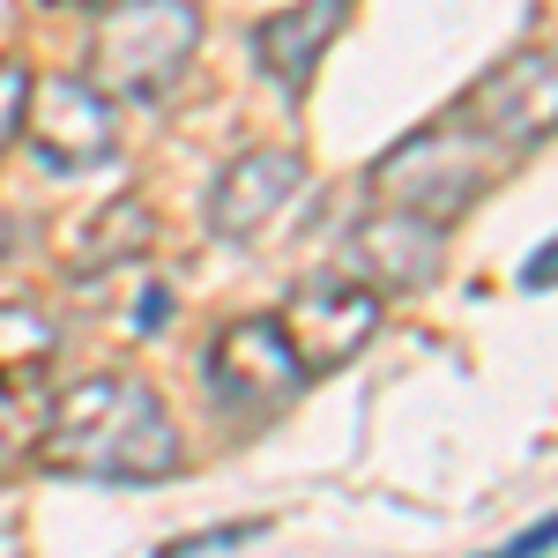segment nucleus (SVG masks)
Masks as SVG:
<instances>
[{"instance_id": "obj_1", "label": "nucleus", "mask_w": 558, "mask_h": 558, "mask_svg": "<svg viewBox=\"0 0 558 558\" xmlns=\"http://www.w3.org/2000/svg\"><path fill=\"white\" fill-rule=\"evenodd\" d=\"M38 454L60 476H89V484H165L186 462L165 395L134 373H89L68 395H52Z\"/></svg>"}, {"instance_id": "obj_2", "label": "nucleus", "mask_w": 558, "mask_h": 558, "mask_svg": "<svg viewBox=\"0 0 558 558\" xmlns=\"http://www.w3.org/2000/svg\"><path fill=\"white\" fill-rule=\"evenodd\" d=\"M194 52H202L194 0H112L89 31V83L128 105H157L179 89Z\"/></svg>"}, {"instance_id": "obj_3", "label": "nucleus", "mask_w": 558, "mask_h": 558, "mask_svg": "<svg viewBox=\"0 0 558 558\" xmlns=\"http://www.w3.org/2000/svg\"><path fill=\"white\" fill-rule=\"evenodd\" d=\"M299 387H305V373H299V357H291V343H283V328H276V313L231 320L202 350V395H209L216 417L239 432L283 417Z\"/></svg>"}, {"instance_id": "obj_4", "label": "nucleus", "mask_w": 558, "mask_h": 558, "mask_svg": "<svg viewBox=\"0 0 558 558\" xmlns=\"http://www.w3.org/2000/svg\"><path fill=\"white\" fill-rule=\"evenodd\" d=\"M492 157H499V149H492L470 120H462V128H425V134H410V142H395L380 165H373V186H380L395 209L454 223V216L484 194Z\"/></svg>"}, {"instance_id": "obj_5", "label": "nucleus", "mask_w": 558, "mask_h": 558, "mask_svg": "<svg viewBox=\"0 0 558 558\" xmlns=\"http://www.w3.org/2000/svg\"><path fill=\"white\" fill-rule=\"evenodd\" d=\"M380 320H387V299L373 283H357L350 268L343 276H305L299 291H291V305L276 313V328H283V343H291L305 380L343 373L350 357L380 336Z\"/></svg>"}, {"instance_id": "obj_6", "label": "nucleus", "mask_w": 558, "mask_h": 558, "mask_svg": "<svg viewBox=\"0 0 558 558\" xmlns=\"http://www.w3.org/2000/svg\"><path fill=\"white\" fill-rule=\"evenodd\" d=\"M23 142L45 172H97L120 149V112L89 75H38L23 97Z\"/></svg>"}, {"instance_id": "obj_7", "label": "nucleus", "mask_w": 558, "mask_h": 558, "mask_svg": "<svg viewBox=\"0 0 558 558\" xmlns=\"http://www.w3.org/2000/svg\"><path fill=\"white\" fill-rule=\"evenodd\" d=\"M52 357H60V336L38 305H0V454L38 447L45 402H52Z\"/></svg>"}, {"instance_id": "obj_8", "label": "nucleus", "mask_w": 558, "mask_h": 558, "mask_svg": "<svg viewBox=\"0 0 558 558\" xmlns=\"http://www.w3.org/2000/svg\"><path fill=\"white\" fill-rule=\"evenodd\" d=\"M439 254H447V223H432L417 209H373L357 231L343 239V268L357 283H373V291H425L432 276H439Z\"/></svg>"}, {"instance_id": "obj_9", "label": "nucleus", "mask_w": 558, "mask_h": 558, "mask_svg": "<svg viewBox=\"0 0 558 558\" xmlns=\"http://www.w3.org/2000/svg\"><path fill=\"white\" fill-rule=\"evenodd\" d=\"M299 194H305V157L299 149H246V157H231L209 186V231L223 246H254Z\"/></svg>"}, {"instance_id": "obj_10", "label": "nucleus", "mask_w": 558, "mask_h": 558, "mask_svg": "<svg viewBox=\"0 0 558 558\" xmlns=\"http://www.w3.org/2000/svg\"><path fill=\"white\" fill-rule=\"evenodd\" d=\"M462 120H470L492 149H529L551 134V52H514L499 60L484 83L462 97Z\"/></svg>"}, {"instance_id": "obj_11", "label": "nucleus", "mask_w": 558, "mask_h": 558, "mask_svg": "<svg viewBox=\"0 0 558 558\" xmlns=\"http://www.w3.org/2000/svg\"><path fill=\"white\" fill-rule=\"evenodd\" d=\"M343 8L350 0H299V8H283V15H268L254 31V60L268 83H283L291 97H299L305 83H313V68H320V52L336 45V31H343Z\"/></svg>"}, {"instance_id": "obj_12", "label": "nucleus", "mask_w": 558, "mask_h": 558, "mask_svg": "<svg viewBox=\"0 0 558 558\" xmlns=\"http://www.w3.org/2000/svg\"><path fill=\"white\" fill-rule=\"evenodd\" d=\"M149 254V209L142 202H120V209H105L97 223L83 231V268H105V260H134Z\"/></svg>"}, {"instance_id": "obj_13", "label": "nucleus", "mask_w": 558, "mask_h": 558, "mask_svg": "<svg viewBox=\"0 0 558 558\" xmlns=\"http://www.w3.org/2000/svg\"><path fill=\"white\" fill-rule=\"evenodd\" d=\"M23 97H31V68L23 60H0V157L23 142Z\"/></svg>"}, {"instance_id": "obj_14", "label": "nucleus", "mask_w": 558, "mask_h": 558, "mask_svg": "<svg viewBox=\"0 0 558 558\" xmlns=\"http://www.w3.org/2000/svg\"><path fill=\"white\" fill-rule=\"evenodd\" d=\"M268 521H231V529H202V536H179V544H165V551L179 558H209V551H239V544H254Z\"/></svg>"}, {"instance_id": "obj_15", "label": "nucleus", "mask_w": 558, "mask_h": 558, "mask_svg": "<svg viewBox=\"0 0 558 558\" xmlns=\"http://www.w3.org/2000/svg\"><path fill=\"white\" fill-rule=\"evenodd\" d=\"M165 313H172V291H165V283H149V291L134 299V336H157V328H165Z\"/></svg>"}, {"instance_id": "obj_16", "label": "nucleus", "mask_w": 558, "mask_h": 558, "mask_svg": "<svg viewBox=\"0 0 558 558\" xmlns=\"http://www.w3.org/2000/svg\"><path fill=\"white\" fill-rule=\"evenodd\" d=\"M551 536H558L551 521H536V529H529V536H514L507 551H514V558H529V551H551Z\"/></svg>"}, {"instance_id": "obj_17", "label": "nucleus", "mask_w": 558, "mask_h": 558, "mask_svg": "<svg viewBox=\"0 0 558 558\" xmlns=\"http://www.w3.org/2000/svg\"><path fill=\"white\" fill-rule=\"evenodd\" d=\"M521 283H529V291H551V246H536V260L521 268Z\"/></svg>"}]
</instances>
